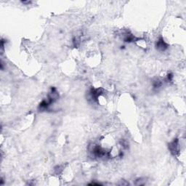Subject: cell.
Here are the masks:
<instances>
[{
    "instance_id": "6da1fadb",
    "label": "cell",
    "mask_w": 186,
    "mask_h": 186,
    "mask_svg": "<svg viewBox=\"0 0 186 186\" xmlns=\"http://www.w3.org/2000/svg\"><path fill=\"white\" fill-rule=\"evenodd\" d=\"M171 153H173L174 155H176L179 152V141L177 139H175L169 145Z\"/></svg>"
},
{
    "instance_id": "7a4b0ae2",
    "label": "cell",
    "mask_w": 186,
    "mask_h": 186,
    "mask_svg": "<svg viewBox=\"0 0 186 186\" xmlns=\"http://www.w3.org/2000/svg\"><path fill=\"white\" fill-rule=\"evenodd\" d=\"M156 49H158L160 51H164L165 50H166L168 47V45L165 42L164 39L162 37L159 38V39L157 41L156 44Z\"/></svg>"
}]
</instances>
